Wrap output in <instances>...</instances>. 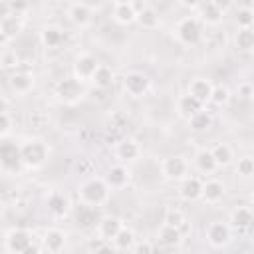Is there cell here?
Wrapping results in <instances>:
<instances>
[{"instance_id": "1", "label": "cell", "mask_w": 254, "mask_h": 254, "mask_svg": "<svg viewBox=\"0 0 254 254\" xmlns=\"http://www.w3.org/2000/svg\"><path fill=\"white\" fill-rule=\"evenodd\" d=\"M109 192H111V187L107 185L105 179H99V177H91V179L83 181L77 187V198H79V202L83 206H89V208L103 206L109 200Z\"/></svg>"}, {"instance_id": "2", "label": "cell", "mask_w": 254, "mask_h": 254, "mask_svg": "<svg viewBox=\"0 0 254 254\" xmlns=\"http://www.w3.org/2000/svg\"><path fill=\"white\" fill-rule=\"evenodd\" d=\"M20 151H22L24 169H28V171L42 169L50 157V149H48L46 141L40 137H32V139H26L24 143H20Z\"/></svg>"}, {"instance_id": "3", "label": "cell", "mask_w": 254, "mask_h": 254, "mask_svg": "<svg viewBox=\"0 0 254 254\" xmlns=\"http://www.w3.org/2000/svg\"><path fill=\"white\" fill-rule=\"evenodd\" d=\"M4 252L6 254H28L32 250H42V246H34V234L28 228L14 226L4 232Z\"/></svg>"}, {"instance_id": "4", "label": "cell", "mask_w": 254, "mask_h": 254, "mask_svg": "<svg viewBox=\"0 0 254 254\" xmlns=\"http://www.w3.org/2000/svg\"><path fill=\"white\" fill-rule=\"evenodd\" d=\"M175 36L183 46H196L202 38V26L200 20L194 16H187L177 22L175 26Z\"/></svg>"}, {"instance_id": "5", "label": "cell", "mask_w": 254, "mask_h": 254, "mask_svg": "<svg viewBox=\"0 0 254 254\" xmlns=\"http://www.w3.org/2000/svg\"><path fill=\"white\" fill-rule=\"evenodd\" d=\"M54 93H56V97H58L62 103H67V105L79 103V101L83 99V95H85L83 83L77 81L73 75L60 79V81L56 83V87H54Z\"/></svg>"}, {"instance_id": "6", "label": "cell", "mask_w": 254, "mask_h": 254, "mask_svg": "<svg viewBox=\"0 0 254 254\" xmlns=\"http://www.w3.org/2000/svg\"><path fill=\"white\" fill-rule=\"evenodd\" d=\"M151 89V79L143 73V71H127L123 75V91L133 97V99H139L143 95H147Z\"/></svg>"}, {"instance_id": "7", "label": "cell", "mask_w": 254, "mask_h": 254, "mask_svg": "<svg viewBox=\"0 0 254 254\" xmlns=\"http://www.w3.org/2000/svg\"><path fill=\"white\" fill-rule=\"evenodd\" d=\"M0 163H2V171H4L6 175H16V173H20V169L24 167L20 145L8 143V141L4 139L2 149H0Z\"/></svg>"}, {"instance_id": "8", "label": "cell", "mask_w": 254, "mask_h": 254, "mask_svg": "<svg viewBox=\"0 0 254 254\" xmlns=\"http://www.w3.org/2000/svg\"><path fill=\"white\" fill-rule=\"evenodd\" d=\"M189 169L190 165L183 155H171L161 161V175L167 181H183L185 177H189Z\"/></svg>"}, {"instance_id": "9", "label": "cell", "mask_w": 254, "mask_h": 254, "mask_svg": "<svg viewBox=\"0 0 254 254\" xmlns=\"http://www.w3.org/2000/svg\"><path fill=\"white\" fill-rule=\"evenodd\" d=\"M26 26V16L14 14V12H6L0 20V42L4 46H8Z\"/></svg>"}, {"instance_id": "10", "label": "cell", "mask_w": 254, "mask_h": 254, "mask_svg": "<svg viewBox=\"0 0 254 254\" xmlns=\"http://www.w3.org/2000/svg\"><path fill=\"white\" fill-rule=\"evenodd\" d=\"M97 65H99L97 58H95L93 54L83 52V54L75 56L73 65H71V75H73L77 81H81V83L91 81V77H93V73H95Z\"/></svg>"}, {"instance_id": "11", "label": "cell", "mask_w": 254, "mask_h": 254, "mask_svg": "<svg viewBox=\"0 0 254 254\" xmlns=\"http://www.w3.org/2000/svg\"><path fill=\"white\" fill-rule=\"evenodd\" d=\"M204 238L210 248H224L230 242V224L222 220H212L204 230Z\"/></svg>"}, {"instance_id": "12", "label": "cell", "mask_w": 254, "mask_h": 254, "mask_svg": "<svg viewBox=\"0 0 254 254\" xmlns=\"http://www.w3.org/2000/svg\"><path fill=\"white\" fill-rule=\"evenodd\" d=\"M34 83H36V77L32 71L28 69H16L8 75V85L12 89L14 95H26L34 89Z\"/></svg>"}, {"instance_id": "13", "label": "cell", "mask_w": 254, "mask_h": 254, "mask_svg": "<svg viewBox=\"0 0 254 254\" xmlns=\"http://www.w3.org/2000/svg\"><path fill=\"white\" fill-rule=\"evenodd\" d=\"M46 208H48V212H50L54 218H65V216L69 214L71 204H69V198H67L64 192L52 190V192L46 196Z\"/></svg>"}, {"instance_id": "14", "label": "cell", "mask_w": 254, "mask_h": 254, "mask_svg": "<svg viewBox=\"0 0 254 254\" xmlns=\"http://www.w3.org/2000/svg\"><path fill=\"white\" fill-rule=\"evenodd\" d=\"M65 244H67V234L62 228H46V232L42 236V248L46 252L58 254L65 248Z\"/></svg>"}, {"instance_id": "15", "label": "cell", "mask_w": 254, "mask_h": 254, "mask_svg": "<svg viewBox=\"0 0 254 254\" xmlns=\"http://www.w3.org/2000/svg\"><path fill=\"white\" fill-rule=\"evenodd\" d=\"M67 18L77 28H87L93 22V10L85 2H75L67 8Z\"/></svg>"}, {"instance_id": "16", "label": "cell", "mask_w": 254, "mask_h": 254, "mask_svg": "<svg viewBox=\"0 0 254 254\" xmlns=\"http://www.w3.org/2000/svg\"><path fill=\"white\" fill-rule=\"evenodd\" d=\"M123 226H125V224H123V220H121L119 216H115V214H105V216H101V218L97 220V236H101L103 240L111 242Z\"/></svg>"}, {"instance_id": "17", "label": "cell", "mask_w": 254, "mask_h": 254, "mask_svg": "<svg viewBox=\"0 0 254 254\" xmlns=\"http://www.w3.org/2000/svg\"><path fill=\"white\" fill-rule=\"evenodd\" d=\"M212 89H214V83L206 77H194L190 79L189 87H187V93H190L194 99H198L202 105L210 101V95H212Z\"/></svg>"}, {"instance_id": "18", "label": "cell", "mask_w": 254, "mask_h": 254, "mask_svg": "<svg viewBox=\"0 0 254 254\" xmlns=\"http://www.w3.org/2000/svg\"><path fill=\"white\" fill-rule=\"evenodd\" d=\"M103 179L107 181V185H109L113 190H119V189H125V187L129 185V181H131V171H129L123 163H119V165L109 167V171H107V175H105Z\"/></svg>"}, {"instance_id": "19", "label": "cell", "mask_w": 254, "mask_h": 254, "mask_svg": "<svg viewBox=\"0 0 254 254\" xmlns=\"http://www.w3.org/2000/svg\"><path fill=\"white\" fill-rule=\"evenodd\" d=\"M183 240V230L177 226H171L167 222H163L157 230V244L163 248H175L179 246Z\"/></svg>"}, {"instance_id": "20", "label": "cell", "mask_w": 254, "mask_h": 254, "mask_svg": "<svg viewBox=\"0 0 254 254\" xmlns=\"http://www.w3.org/2000/svg\"><path fill=\"white\" fill-rule=\"evenodd\" d=\"M115 157L121 163H135L141 157V147L135 139H121L115 145Z\"/></svg>"}, {"instance_id": "21", "label": "cell", "mask_w": 254, "mask_h": 254, "mask_svg": "<svg viewBox=\"0 0 254 254\" xmlns=\"http://www.w3.org/2000/svg\"><path fill=\"white\" fill-rule=\"evenodd\" d=\"M202 181L198 177H185L181 181V187H179V196L187 202H192V200H198L202 196Z\"/></svg>"}, {"instance_id": "22", "label": "cell", "mask_w": 254, "mask_h": 254, "mask_svg": "<svg viewBox=\"0 0 254 254\" xmlns=\"http://www.w3.org/2000/svg\"><path fill=\"white\" fill-rule=\"evenodd\" d=\"M252 222H254V210L250 206L240 204V206H234L230 210V228L246 230V228L252 226Z\"/></svg>"}, {"instance_id": "23", "label": "cell", "mask_w": 254, "mask_h": 254, "mask_svg": "<svg viewBox=\"0 0 254 254\" xmlns=\"http://www.w3.org/2000/svg\"><path fill=\"white\" fill-rule=\"evenodd\" d=\"M40 42L48 50H58L65 42V34L60 26H44L40 30Z\"/></svg>"}, {"instance_id": "24", "label": "cell", "mask_w": 254, "mask_h": 254, "mask_svg": "<svg viewBox=\"0 0 254 254\" xmlns=\"http://www.w3.org/2000/svg\"><path fill=\"white\" fill-rule=\"evenodd\" d=\"M137 14L139 10L135 8L133 2H125V4H115L113 6V20L121 26H131V24H137Z\"/></svg>"}, {"instance_id": "25", "label": "cell", "mask_w": 254, "mask_h": 254, "mask_svg": "<svg viewBox=\"0 0 254 254\" xmlns=\"http://www.w3.org/2000/svg\"><path fill=\"white\" fill-rule=\"evenodd\" d=\"M224 192H226V189H224V183H222V181H218V179H208V181H204V185H202V196H200V198H202L206 204H216V202L222 200Z\"/></svg>"}, {"instance_id": "26", "label": "cell", "mask_w": 254, "mask_h": 254, "mask_svg": "<svg viewBox=\"0 0 254 254\" xmlns=\"http://www.w3.org/2000/svg\"><path fill=\"white\" fill-rule=\"evenodd\" d=\"M202 109V103L198 101V99H194L190 93H185V95H181L179 99H177V113H179V117L181 119H185V121H189L196 111H200Z\"/></svg>"}, {"instance_id": "27", "label": "cell", "mask_w": 254, "mask_h": 254, "mask_svg": "<svg viewBox=\"0 0 254 254\" xmlns=\"http://www.w3.org/2000/svg\"><path fill=\"white\" fill-rule=\"evenodd\" d=\"M113 81H115V73H113V69H111L109 65H105V64H99L89 83H91L93 87L105 91V89H109V87L113 85Z\"/></svg>"}, {"instance_id": "28", "label": "cell", "mask_w": 254, "mask_h": 254, "mask_svg": "<svg viewBox=\"0 0 254 254\" xmlns=\"http://www.w3.org/2000/svg\"><path fill=\"white\" fill-rule=\"evenodd\" d=\"M192 163H194V167H196L200 173H204V175H212V173L218 169L216 159H214V155H212L210 149H200V151H196Z\"/></svg>"}, {"instance_id": "29", "label": "cell", "mask_w": 254, "mask_h": 254, "mask_svg": "<svg viewBox=\"0 0 254 254\" xmlns=\"http://www.w3.org/2000/svg\"><path fill=\"white\" fill-rule=\"evenodd\" d=\"M234 46L242 54H254V28H238Z\"/></svg>"}, {"instance_id": "30", "label": "cell", "mask_w": 254, "mask_h": 254, "mask_svg": "<svg viewBox=\"0 0 254 254\" xmlns=\"http://www.w3.org/2000/svg\"><path fill=\"white\" fill-rule=\"evenodd\" d=\"M137 24H139L143 30H157L159 24H161L159 12H157L155 8H151V6H143V8H139Z\"/></svg>"}, {"instance_id": "31", "label": "cell", "mask_w": 254, "mask_h": 254, "mask_svg": "<svg viewBox=\"0 0 254 254\" xmlns=\"http://www.w3.org/2000/svg\"><path fill=\"white\" fill-rule=\"evenodd\" d=\"M135 242H137V238H135V232H133L129 226H123V228L117 232V236L111 240L113 248H115V250H121V252L133 250Z\"/></svg>"}, {"instance_id": "32", "label": "cell", "mask_w": 254, "mask_h": 254, "mask_svg": "<svg viewBox=\"0 0 254 254\" xmlns=\"http://www.w3.org/2000/svg\"><path fill=\"white\" fill-rule=\"evenodd\" d=\"M198 16H200L198 20L202 24H206V26H218L222 22V18H224V12H220L212 2H206V4L200 6Z\"/></svg>"}, {"instance_id": "33", "label": "cell", "mask_w": 254, "mask_h": 254, "mask_svg": "<svg viewBox=\"0 0 254 254\" xmlns=\"http://www.w3.org/2000/svg\"><path fill=\"white\" fill-rule=\"evenodd\" d=\"M187 123H189V127H190V131H194V133H204V131H208V129L212 127V115H210L206 109H200V111H196Z\"/></svg>"}, {"instance_id": "34", "label": "cell", "mask_w": 254, "mask_h": 254, "mask_svg": "<svg viewBox=\"0 0 254 254\" xmlns=\"http://www.w3.org/2000/svg\"><path fill=\"white\" fill-rule=\"evenodd\" d=\"M210 151H212V155H214V159H216L218 169L228 167V165L234 161V153H232L230 145H226V143H216V145H212Z\"/></svg>"}, {"instance_id": "35", "label": "cell", "mask_w": 254, "mask_h": 254, "mask_svg": "<svg viewBox=\"0 0 254 254\" xmlns=\"http://www.w3.org/2000/svg\"><path fill=\"white\" fill-rule=\"evenodd\" d=\"M0 64H2V69L12 73L16 69H20V56L16 54V50H10V48H4L2 56H0Z\"/></svg>"}, {"instance_id": "36", "label": "cell", "mask_w": 254, "mask_h": 254, "mask_svg": "<svg viewBox=\"0 0 254 254\" xmlns=\"http://www.w3.org/2000/svg\"><path fill=\"white\" fill-rule=\"evenodd\" d=\"M163 222H167V224L177 226V228H181V230H183V228L187 226V216H185V212H183V210H179V208H167Z\"/></svg>"}, {"instance_id": "37", "label": "cell", "mask_w": 254, "mask_h": 254, "mask_svg": "<svg viewBox=\"0 0 254 254\" xmlns=\"http://www.w3.org/2000/svg\"><path fill=\"white\" fill-rule=\"evenodd\" d=\"M234 171H236V175H240V177H252L254 175V157H250V155H244V157H240L238 161H236V167H234Z\"/></svg>"}, {"instance_id": "38", "label": "cell", "mask_w": 254, "mask_h": 254, "mask_svg": "<svg viewBox=\"0 0 254 254\" xmlns=\"http://www.w3.org/2000/svg\"><path fill=\"white\" fill-rule=\"evenodd\" d=\"M228 101H230V89L226 85H222V83L214 85L212 95H210V103H214V105H226Z\"/></svg>"}, {"instance_id": "39", "label": "cell", "mask_w": 254, "mask_h": 254, "mask_svg": "<svg viewBox=\"0 0 254 254\" xmlns=\"http://www.w3.org/2000/svg\"><path fill=\"white\" fill-rule=\"evenodd\" d=\"M12 131H14V119H12L8 109H2V113H0V139L2 141L8 139Z\"/></svg>"}, {"instance_id": "40", "label": "cell", "mask_w": 254, "mask_h": 254, "mask_svg": "<svg viewBox=\"0 0 254 254\" xmlns=\"http://www.w3.org/2000/svg\"><path fill=\"white\" fill-rule=\"evenodd\" d=\"M236 24H238V28H254V10L240 8L236 12Z\"/></svg>"}, {"instance_id": "41", "label": "cell", "mask_w": 254, "mask_h": 254, "mask_svg": "<svg viewBox=\"0 0 254 254\" xmlns=\"http://www.w3.org/2000/svg\"><path fill=\"white\" fill-rule=\"evenodd\" d=\"M28 10H30L28 0H8L6 2V12H14V14H20V16H26Z\"/></svg>"}, {"instance_id": "42", "label": "cell", "mask_w": 254, "mask_h": 254, "mask_svg": "<svg viewBox=\"0 0 254 254\" xmlns=\"http://www.w3.org/2000/svg\"><path fill=\"white\" fill-rule=\"evenodd\" d=\"M238 97H242V99H252V97H254V85H252L250 81H242V83L238 85Z\"/></svg>"}, {"instance_id": "43", "label": "cell", "mask_w": 254, "mask_h": 254, "mask_svg": "<svg viewBox=\"0 0 254 254\" xmlns=\"http://www.w3.org/2000/svg\"><path fill=\"white\" fill-rule=\"evenodd\" d=\"M107 248H109V242H107V240H103L101 236H97L95 240H91V242L87 244V250H91V252H93V250H95V252H99V250H107Z\"/></svg>"}, {"instance_id": "44", "label": "cell", "mask_w": 254, "mask_h": 254, "mask_svg": "<svg viewBox=\"0 0 254 254\" xmlns=\"http://www.w3.org/2000/svg\"><path fill=\"white\" fill-rule=\"evenodd\" d=\"M210 2H212L220 12H224V14H226V12L232 8V4H234V0H210Z\"/></svg>"}, {"instance_id": "45", "label": "cell", "mask_w": 254, "mask_h": 254, "mask_svg": "<svg viewBox=\"0 0 254 254\" xmlns=\"http://www.w3.org/2000/svg\"><path fill=\"white\" fill-rule=\"evenodd\" d=\"M185 10H196L202 6V0H177Z\"/></svg>"}, {"instance_id": "46", "label": "cell", "mask_w": 254, "mask_h": 254, "mask_svg": "<svg viewBox=\"0 0 254 254\" xmlns=\"http://www.w3.org/2000/svg\"><path fill=\"white\" fill-rule=\"evenodd\" d=\"M155 250V244H151V242H135V246H133V252H153Z\"/></svg>"}, {"instance_id": "47", "label": "cell", "mask_w": 254, "mask_h": 254, "mask_svg": "<svg viewBox=\"0 0 254 254\" xmlns=\"http://www.w3.org/2000/svg\"><path fill=\"white\" fill-rule=\"evenodd\" d=\"M115 4H125V2H133V0H113Z\"/></svg>"}, {"instance_id": "48", "label": "cell", "mask_w": 254, "mask_h": 254, "mask_svg": "<svg viewBox=\"0 0 254 254\" xmlns=\"http://www.w3.org/2000/svg\"><path fill=\"white\" fill-rule=\"evenodd\" d=\"M250 198H252V202H254V187H252V190H250Z\"/></svg>"}]
</instances>
